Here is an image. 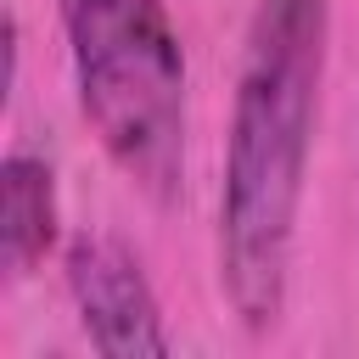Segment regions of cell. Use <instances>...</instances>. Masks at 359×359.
<instances>
[{
  "label": "cell",
  "instance_id": "7a4b0ae2",
  "mask_svg": "<svg viewBox=\"0 0 359 359\" xmlns=\"http://www.w3.org/2000/svg\"><path fill=\"white\" fill-rule=\"evenodd\" d=\"M79 112L151 202L185 185V50L163 0H56Z\"/></svg>",
  "mask_w": 359,
  "mask_h": 359
},
{
  "label": "cell",
  "instance_id": "6da1fadb",
  "mask_svg": "<svg viewBox=\"0 0 359 359\" xmlns=\"http://www.w3.org/2000/svg\"><path fill=\"white\" fill-rule=\"evenodd\" d=\"M325 34L331 0H258L241 39L219 191V280L252 337L275 331L286 314Z\"/></svg>",
  "mask_w": 359,
  "mask_h": 359
},
{
  "label": "cell",
  "instance_id": "277c9868",
  "mask_svg": "<svg viewBox=\"0 0 359 359\" xmlns=\"http://www.w3.org/2000/svg\"><path fill=\"white\" fill-rule=\"evenodd\" d=\"M56 241V174L34 151H11L0 163V264L6 275H28Z\"/></svg>",
  "mask_w": 359,
  "mask_h": 359
},
{
  "label": "cell",
  "instance_id": "3957f363",
  "mask_svg": "<svg viewBox=\"0 0 359 359\" xmlns=\"http://www.w3.org/2000/svg\"><path fill=\"white\" fill-rule=\"evenodd\" d=\"M67 292L84 320V337L107 359H157L168 353L157 292L140 258L112 236H79L67 247Z\"/></svg>",
  "mask_w": 359,
  "mask_h": 359
}]
</instances>
